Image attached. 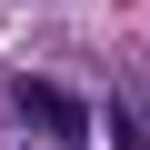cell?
I'll return each mask as SVG.
<instances>
[{
  "mask_svg": "<svg viewBox=\"0 0 150 150\" xmlns=\"http://www.w3.org/2000/svg\"><path fill=\"white\" fill-rule=\"evenodd\" d=\"M20 150H50V140H20Z\"/></svg>",
  "mask_w": 150,
  "mask_h": 150,
  "instance_id": "obj_2",
  "label": "cell"
},
{
  "mask_svg": "<svg viewBox=\"0 0 150 150\" xmlns=\"http://www.w3.org/2000/svg\"><path fill=\"white\" fill-rule=\"evenodd\" d=\"M10 110H20V120H30V140H50V150H70V140L90 130V110L70 100L60 80H30V70H20V80H10Z\"/></svg>",
  "mask_w": 150,
  "mask_h": 150,
  "instance_id": "obj_1",
  "label": "cell"
}]
</instances>
